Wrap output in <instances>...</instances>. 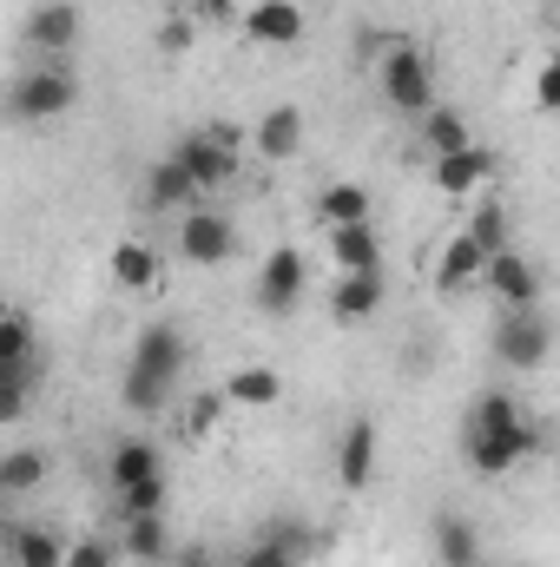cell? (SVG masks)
<instances>
[{"mask_svg": "<svg viewBox=\"0 0 560 567\" xmlns=\"http://www.w3.org/2000/svg\"><path fill=\"white\" fill-rule=\"evenodd\" d=\"M303 152V106H265L251 120V158L265 165H290Z\"/></svg>", "mask_w": 560, "mask_h": 567, "instance_id": "15", "label": "cell"}, {"mask_svg": "<svg viewBox=\"0 0 560 567\" xmlns=\"http://www.w3.org/2000/svg\"><path fill=\"white\" fill-rule=\"evenodd\" d=\"M231 251H238V225H231L225 212H211V205H191V212L178 218V258H185V265H198V271H218Z\"/></svg>", "mask_w": 560, "mask_h": 567, "instance_id": "6", "label": "cell"}, {"mask_svg": "<svg viewBox=\"0 0 560 567\" xmlns=\"http://www.w3.org/2000/svg\"><path fill=\"white\" fill-rule=\"evenodd\" d=\"M370 73H376L383 106L403 113V120H422V113L442 106V100H435V66H428V53H422L416 40H383L376 60H370Z\"/></svg>", "mask_w": 560, "mask_h": 567, "instance_id": "3", "label": "cell"}, {"mask_svg": "<svg viewBox=\"0 0 560 567\" xmlns=\"http://www.w3.org/2000/svg\"><path fill=\"white\" fill-rule=\"evenodd\" d=\"M238 27L258 47H297L303 40V0H245Z\"/></svg>", "mask_w": 560, "mask_h": 567, "instance_id": "17", "label": "cell"}, {"mask_svg": "<svg viewBox=\"0 0 560 567\" xmlns=\"http://www.w3.org/2000/svg\"><path fill=\"white\" fill-rule=\"evenodd\" d=\"M303 290H310V258H303L297 245L265 251V265H258V303H265L271 317H283V310L303 303Z\"/></svg>", "mask_w": 560, "mask_h": 567, "instance_id": "9", "label": "cell"}, {"mask_svg": "<svg viewBox=\"0 0 560 567\" xmlns=\"http://www.w3.org/2000/svg\"><path fill=\"white\" fill-rule=\"evenodd\" d=\"M0 363H33V317L0 310Z\"/></svg>", "mask_w": 560, "mask_h": 567, "instance_id": "30", "label": "cell"}, {"mask_svg": "<svg viewBox=\"0 0 560 567\" xmlns=\"http://www.w3.org/2000/svg\"><path fill=\"white\" fill-rule=\"evenodd\" d=\"M416 133H422V152H428V158H448V152L475 145L468 120H462L455 106H435V113H422V120H416Z\"/></svg>", "mask_w": 560, "mask_h": 567, "instance_id": "25", "label": "cell"}, {"mask_svg": "<svg viewBox=\"0 0 560 567\" xmlns=\"http://www.w3.org/2000/svg\"><path fill=\"white\" fill-rule=\"evenodd\" d=\"M120 542H100V535H86V542H73V555H66V567H120Z\"/></svg>", "mask_w": 560, "mask_h": 567, "instance_id": "32", "label": "cell"}, {"mask_svg": "<svg viewBox=\"0 0 560 567\" xmlns=\"http://www.w3.org/2000/svg\"><path fill=\"white\" fill-rule=\"evenodd\" d=\"M468 468L475 475H508L535 455V423L521 416V403L508 390H488L475 410H468V442H462Z\"/></svg>", "mask_w": 560, "mask_h": 567, "instance_id": "1", "label": "cell"}, {"mask_svg": "<svg viewBox=\"0 0 560 567\" xmlns=\"http://www.w3.org/2000/svg\"><path fill=\"white\" fill-rule=\"evenodd\" d=\"M73 40H80V7H73V0H46V7H33V20H27V47H33L40 60H66Z\"/></svg>", "mask_w": 560, "mask_h": 567, "instance_id": "19", "label": "cell"}, {"mask_svg": "<svg viewBox=\"0 0 560 567\" xmlns=\"http://www.w3.org/2000/svg\"><path fill=\"white\" fill-rule=\"evenodd\" d=\"M120 548H126L133 561H165V555H172V528H165V515H126Z\"/></svg>", "mask_w": 560, "mask_h": 567, "instance_id": "28", "label": "cell"}, {"mask_svg": "<svg viewBox=\"0 0 560 567\" xmlns=\"http://www.w3.org/2000/svg\"><path fill=\"white\" fill-rule=\"evenodd\" d=\"M120 515H165V475L158 482H139L120 495Z\"/></svg>", "mask_w": 560, "mask_h": 567, "instance_id": "33", "label": "cell"}, {"mask_svg": "<svg viewBox=\"0 0 560 567\" xmlns=\"http://www.w3.org/2000/svg\"><path fill=\"white\" fill-rule=\"evenodd\" d=\"M376 442H383V435H376L370 416H356V423L343 429V442H336V482H343L350 495L376 482Z\"/></svg>", "mask_w": 560, "mask_h": 567, "instance_id": "20", "label": "cell"}, {"mask_svg": "<svg viewBox=\"0 0 560 567\" xmlns=\"http://www.w3.org/2000/svg\"><path fill=\"white\" fill-rule=\"evenodd\" d=\"M46 468H53V462H46L40 449H27V442H13V449L0 455V495H33V488L46 482Z\"/></svg>", "mask_w": 560, "mask_h": 567, "instance_id": "26", "label": "cell"}, {"mask_svg": "<svg viewBox=\"0 0 560 567\" xmlns=\"http://www.w3.org/2000/svg\"><path fill=\"white\" fill-rule=\"evenodd\" d=\"M178 158H185V172L198 178V192H225V185L245 172V158H251V133H245L238 120H205V126H191V133L178 140Z\"/></svg>", "mask_w": 560, "mask_h": 567, "instance_id": "4", "label": "cell"}, {"mask_svg": "<svg viewBox=\"0 0 560 567\" xmlns=\"http://www.w3.org/2000/svg\"><path fill=\"white\" fill-rule=\"evenodd\" d=\"M383 297H390L383 271H350V278H330L323 310H330V323H370L383 310Z\"/></svg>", "mask_w": 560, "mask_h": 567, "instance_id": "14", "label": "cell"}, {"mask_svg": "<svg viewBox=\"0 0 560 567\" xmlns=\"http://www.w3.org/2000/svg\"><path fill=\"white\" fill-rule=\"evenodd\" d=\"M106 284L126 290V297L165 290V258H158V245H145V238H120V245L106 251Z\"/></svg>", "mask_w": 560, "mask_h": 567, "instance_id": "12", "label": "cell"}, {"mask_svg": "<svg viewBox=\"0 0 560 567\" xmlns=\"http://www.w3.org/2000/svg\"><path fill=\"white\" fill-rule=\"evenodd\" d=\"M66 555H73V542L53 535V528H40V522L7 528V561L13 567H66Z\"/></svg>", "mask_w": 560, "mask_h": 567, "instance_id": "22", "label": "cell"}, {"mask_svg": "<svg viewBox=\"0 0 560 567\" xmlns=\"http://www.w3.org/2000/svg\"><path fill=\"white\" fill-rule=\"evenodd\" d=\"M73 100H80V86H73L66 60H40V66L13 73V86H7V120H13V126H53V120L73 113Z\"/></svg>", "mask_w": 560, "mask_h": 567, "instance_id": "5", "label": "cell"}, {"mask_svg": "<svg viewBox=\"0 0 560 567\" xmlns=\"http://www.w3.org/2000/svg\"><path fill=\"white\" fill-rule=\"evenodd\" d=\"M554 350V330L541 310H501V330H495V357L508 370H541Z\"/></svg>", "mask_w": 560, "mask_h": 567, "instance_id": "7", "label": "cell"}, {"mask_svg": "<svg viewBox=\"0 0 560 567\" xmlns=\"http://www.w3.org/2000/svg\"><path fill=\"white\" fill-rule=\"evenodd\" d=\"M191 198H205V192H198V178L185 172L178 152L145 172V205H158V212H191Z\"/></svg>", "mask_w": 560, "mask_h": 567, "instance_id": "23", "label": "cell"}, {"mask_svg": "<svg viewBox=\"0 0 560 567\" xmlns=\"http://www.w3.org/2000/svg\"><path fill=\"white\" fill-rule=\"evenodd\" d=\"M488 245L475 238V231H455L448 245H442V258H435V290L442 297H462V290H475V284L488 278Z\"/></svg>", "mask_w": 560, "mask_h": 567, "instance_id": "13", "label": "cell"}, {"mask_svg": "<svg viewBox=\"0 0 560 567\" xmlns=\"http://www.w3.org/2000/svg\"><path fill=\"white\" fill-rule=\"evenodd\" d=\"M535 113L560 120V53H548V60L535 66Z\"/></svg>", "mask_w": 560, "mask_h": 567, "instance_id": "31", "label": "cell"}, {"mask_svg": "<svg viewBox=\"0 0 560 567\" xmlns=\"http://www.w3.org/2000/svg\"><path fill=\"white\" fill-rule=\"evenodd\" d=\"M191 40H198V27L185 20V13H172V20H158V53H191Z\"/></svg>", "mask_w": 560, "mask_h": 567, "instance_id": "34", "label": "cell"}, {"mask_svg": "<svg viewBox=\"0 0 560 567\" xmlns=\"http://www.w3.org/2000/svg\"><path fill=\"white\" fill-rule=\"evenodd\" d=\"M225 416H238V410L225 403V390H198V396L185 403V416H178V423H185V442H218V435H225Z\"/></svg>", "mask_w": 560, "mask_h": 567, "instance_id": "27", "label": "cell"}, {"mask_svg": "<svg viewBox=\"0 0 560 567\" xmlns=\"http://www.w3.org/2000/svg\"><path fill=\"white\" fill-rule=\"evenodd\" d=\"M462 231H475L488 251H508V212H501L495 198H475V205H468V218H462Z\"/></svg>", "mask_w": 560, "mask_h": 567, "instance_id": "29", "label": "cell"}, {"mask_svg": "<svg viewBox=\"0 0 560 567\" xmlns=\"http://www.w3.org/2000/svg\"><path fill=\"white\" fill-rule=\"evenodd\" d=\"M172 567H225V561H211V555H178Z\"/></svg>", "mask_w": 560, "mask_h": 567, "instance_id": "37", "label": "cell"}, {"mask_svg": "<svg viewBox=\"0 0 560 567\" xmlns=\"http://www.w3.org/2000/svg\"><path fill=\"white\" fill-rule=\"evenodd\" d=\"M481 290H495V303L501 310H541V265L528 258V251H495L488 258V278H481Z\"/></svg>", "mask_w": 560, "mask_h": 567, "instance_id": "10", "label": "cell"}, {"mask_svg": "<svg viewBox=\"0 0 560 567\" xmlns=\"http://www.w3.org/2000/svg\"><path fill=\"white\" fill-rule=\"evenodd\" d=\"M310 218L317 231H336V225H376V198L363 178H323L310 192Z\"/></svg>", "mask_w": 560, "mask_h": 567, "instance_id": "11", "label": "cell"}, {"mask_svg": "<svg viewBox=\"0 0 560 567\" xmlns=\"http://www.w3.org/2000/svg\"><path fill=\"white\" fill-rule=\"evenodd\" d=\"M191 350H185V330L178 323H145L139 343H133V363H126V403L133 410H165L178 377H185Z\"/></svg>", "mask_w": 560, "mask_h": 567, "instance_id": "2", "label": "cell"}, {"mask_svg": "<svg viewBox=\"0 0 560 567\" xmlns=\"http://www.w3.org/2000/svg\"><path fill=\"white\" fill-rule=\"evenodd\" d=\"M323 265H330V278L383 271V238H376V225H336V231H323Z\"/></svg>", "mask_w": 560, "mask_h": 567, "instance_id": "16", "label": "cell"}, {"mask_svg": "<svg viewBox=\"0 0 560 567\" xmlns=\"http://www.w3.org/2000/svg\"><path fill=\"white\" fill-rule=\"evenodd\" d=\"M218 390H225V403H231L238 416H265V410L283 403V377L271 370V363H238Z\"/></svg>", "mask_w": 560, "mask_h": 567, "instance_id": "18", "label": "cell"}, {"mask_svg": "<svg viewBox=\"0 0 560 567\" xmlns=\"http://www.w3.org/2000/svg\"><path fill=\"white\" fill-rule=\"evenodd\" d=\"M428 542H435V561L442 567H481V535H475L468 515H435Z\"/></svg>", "mask_w": 560, "mask_h": 567, "instance_id": "24", "label": "cell"}, {"mask_svg": "<svg viewBox=\"0 0 560 567\" xmlns=\"http://www.w3.org/2000/svg\"><path fill=\"white\" fill-rule=\"evenodd\" d=\"M158 475H165V455H158V442H145V435H126V442L106 455L113 495H126V488H139V482H158Z\"/></svg>", "mask_w": 560, "mask_h": 567, "instance_id": "21", "label": "cell"}, {"mask_svg": "<svg viewBox=\"0 0 560 567\" xmlns=\"http://www.w3.org/2000/svg\"><path fill=\"white\" fill-rule=\"evenodd\" d=\"M205 13H245V0H198Z\"/></svg>", "mask_w": 560, "mask_h": 567, "instance_id": "36", "label": "cell"}, {"mask_svg": "<svg viewBox=\"0 0 560 567\" xmlns=\"http://www.w3.org/2000/svg\"><path fill=\"white\" fill-rule=\"evenodd\" d=\"M554 20H560V0H554Z\"/></svg>", "mask_w": 560, "mask_h": 567, "instance_id": "38", "label": "cell"}, {"mask_svg": "<svg viewBox=\"0 0 560 567\" xmlns=\"http://www.w3.org/2000/svg\"><path fill=\"white\" fill-rule=\"evenodd\" d=\"M238 567H303V555H290V548H278L271 535H258L251 548H245V561Z\"/></svg>", "mask_w": 560, "mask_h": 567, "instance_id": "35", "label": "cell"}, {"mask_svg": "<svg viewBox=\"0 0 560 567\" xmlns=\"http://www.w3.org/2000/svg\"><path fill=\"white\" fill-rule=\"evenodd\" d=\"M488 178H495V152H488V145H462V152H448V158H428V185H435L442 198L475 205V198L488 192Z\"/></svg>", "mask_w": 560, "mask_h": 567, "instance_id": "8", "label": "cell"}]
</instances>
